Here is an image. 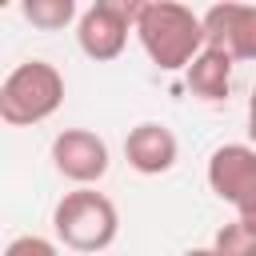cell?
<instances>
[{"label":"cell","instance_id":"obj_1","mask_svg":"<svg viewBox=\"0 0 256 256\" xmlns=\"http://www.w3.org/2000/svg\"><path fill=\"white\" fill-rule=\"evenodd\" d=\"M136 36H140L148 60L156 68H164V72L188 68L208 48L204 16H196L188 4H176V0H148V4H140Z\"/></svg>","mask_w":256,"mask_h":256},{"label":"cell","instance_id":"obj_11","mask_svg":"<svg viewBox=\"0 0 256 256\" xmlns=\"http://www.w3.org/2000/svg\"><path fill=\"white\" fill-rule=\"evenodd\" d=\"M212 248H216L220 256H256V232H252L244 220H232V224H224V228L216 232Z\"/></svg>","mask_w":256,"mask_h":256},{"label":"cell","instance_id":"obj_12","mask_svg":"<svg viewBox=\"0 0 256 256\" xmlns=\"http://www.w3.org/2000/svg\"><path fill=\"white\" fill-rule=\"evenodd\" d=\"M4 256H60V252H56V244L44 240V236H16V240H8Z\"/></svg>","mask_w":256,"mask_h":256},{"label":"cell","instance_id":"obj_2","mask_svg":"<svg viewBox=\"0 0 256 256\" xmlns=\"http://www.w3.org/2000/svg\"><path fill=\"white\" fill-rule=\"evenodd\" d=\"M52 228H56V240L64 248L84 252V256H100L120 232V212L104 192L76 188V192H64L56 200Z\"/></svg>","mask_w":256,"mask_h":256},{"label":"cell","instance_id":"obj_8","mask_svg":"<svg viewBox=\"0 0 256 256\" xmlns=\"http://www.w3.org/2000/svg\"><path fill=\"white\" fill-rule=\"evenodd\" d=\"M176 156H180V144H176V132L168 124L144 120L124 136V160L140 176H164L176 164Z\"/></svg>","mask_w":256,"mask_h":256},{"label":"cell","instance_id":"obj_7","mask_svg":"<svg viewBox=\"0 0 256 256\" xmlns=\"http://www.w3.org/2000/svg\"><path fill=\"white\" fill-rule=\"evenodd\" d=\"M204 32L208 44L228 52L232 60H256V4H212L204 12Z\"/></svg>","mask_w":256,"mask_h":256},{"label":"cell","instance_id":"obj_15","mask_svg":"<svg viewBox=\"0 0 256 256\" xmlns=\"http://www.w3.org/2000/svg\"><path fill=\"white\" fill-rule=\"evenodd\" d=\"M184 256H220L216 248H192V252H184Z\"/></svg>","mask_w":256,"mask_h":256},{"label":"cell","instance_id":"obj_9","mask_svg":"<svg viewBox=\"0 0 256 256\" xmlns=\"http://www.w3.org/2000/svg\"><path fill=\"white\" fill-rule=\"evenodd\" d=\"M232 56L228 52H220V48H204L188 68H184V80H188V92L192 96H200V100H208V104H220V100H228V92H232Z\"/></svg>","mask_w":256,"mask_h":256},{"label":"cell","instance_id":"obj_14","mask_svg":"<svg viewBox=\"0 0 256 256\" xmlns=\"http://www.w3.org/2000/svg\"><path fill=\"white\" fill-rule=\"evenodd\" d=\"M236 220H244V224H248V228L256 232V204H248L244 212H236Z\"/></svg>","mask_w":256,"mask_h":256},{"label":"cell","instance_id":"obj_5","mask_svg":"<svg viewBox=\"0 0 256 256\" xmlns=\"http://www.w3.org/2000/svg\"><path fill=\"white\" fill-rule=\"evenodd\" d=\"M208 188L236 212L256 204V148L252 144H220L208 160Z\"/></svg>","mask_w":256,"mask_h":256},{"label":"cell","instance_id":"obj_6","mask_svg":"<svg viewBox=\"0 0 256 256\" xmlns=\"http://www.w3.org/2000/svg\"><path fill=\"white\" fill-rule=\"evenodd\" d=\"M52 164L76 188H92L108 172V144L88 128H64L52 140Z\"/></svg>","mask_w":256,"mask_h":256},{"label":"cell","instance_id":"obj_4","mask_svg":"<svg viewBox=\"0 0 256 256\" xmlns=\"http://www.w3.org/2000/svg\"><path fill=\"white\" fill-rule=\"evenodd\" d=\"M140 4L136 0H96L76 20V40L88 60H116L128 44V32H136Z\"/></svg>","mask_w":256,"mask_h":256},{"label":"cell","instance_id":"obj_13","mask_svg":"<svg viewBox=\"0 0 256 256\" xmlns=\"http://www.w3.org/2000/svg\"><path fill=\"white\" fill-rule=\"evenodd\" d=\"M248 140L256 148V84H252V96H248Z\"/></svg>","mask_w":256,"mask_h":256},{"label":"cell","instance_id":"obj_10","mask_svg":"<svg viewBox=\"0 0 256 256\" xmlns=\"http://www.w3.org/2000/svg\"><path fill=\"white\" fill-rule=\"evenodd\" d=\"M20 16L40 32H60L76 20V0H24Z\"/></svg>","mask_w":256,"mask_h":256},{"label":"cell","instance_id":"obj_3","mask_svg":"<svg viewBox=\"0 0 256 256\" xmlns=\"http://www.w3.org/2000/svg\"><path fill=\"white\" fill-rule=\"evenodd\" d=\"M60 104H64V76L48 60H24L0 84V120L12 128L44 124Z\"/></svg>","mask_w":256,"mask_h":256}]
</instances>
